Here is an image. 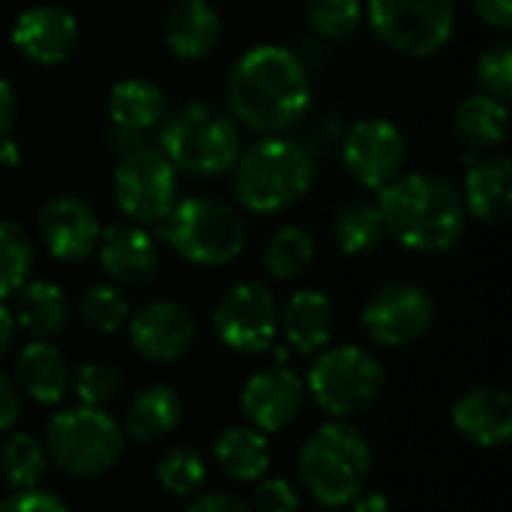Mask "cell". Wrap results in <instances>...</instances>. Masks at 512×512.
<instances>
[{
	"label": "cell",
	"mask_w": 512,
	"mask_h": 512,
	"mask_svg": "<svg viewBox=\"0 0 512 512\" xmlns=\"http://www.w3.org/2000/svg\"><path fill=\"white\" fill-rule=\"evenodd\" d=\"M225 99L243 126L261 135H279L306 114L312 87L294 51L255 45L231 66Z\"/></svg>",
	"instance_id": "cell-1"
},
{
	"label": "cell",
	"mask_w": 512,
	"mask_h": 512,
	"mask_svg": "<svg viewBox=\"0 0 512 512\" xmlns=\"http://www.w3.org/2000/svg\"><path fill=\"white\" fill-rule=\"evenodd\" d=\"M378 210L387 234L414 252H447L453 249L468 222L462 192L441 174L414 171L399 174L381 189Z\"/></svg>",
	"instance_id": "cell-2"
},
{
	"label": "cell",
	"mask_w": 512,
	"mask_h": 512,
	"mask_svg": "<svg viewBox=\"0 0 512 512\" xmlns=\"http://www.w3.org/2000/svg\"><path fill=\"white\" fill-rule=\"evenodd\" d=\"M237 201L252 213H282L294 207L315 183V162L303 144L282 135H267L234 162Z\"/></svg>",
	"instance_id": "cell-3"
},
{
	"label": "cell",
	"mask_w": 512,
	"mask_h": 512,
	"mask_svg": "<svg viewBox=\"0 0 512 512\" xmlns=\"http://www.w3.org/2000/svg\"><path fill=\"white\" fill-rule=\"evenodd\" d=\"M300 480L315 501L336 510L351 504L369 483L372 447L348 423H327L309 435L297 462Z\"/></svg>",
	"instance_id": "cell-4"
},
{
	"label": "cell",
	"mask_w": 512,
	"mask_h": 512,
	"mask_svg": "<svg viewBox=\"0 0 512 512\" xmlns=\"http://www.w3.org/2000/svg\"><path fill=\"white\" fill-rule=\"evenodd\" d=\"M159 150L174 171L192 177H216L234 168L240 156L237 123L207 102H189L162 117Z\"/></svg>",
	"instance_id": "cell-5"
},
{
	"label": "cell",
	"mask_w": 512,
	"mask_h": 512,
	"mask_svg": "<svg viewBox=\"0 0 512 512\" xmlns=\"http://www.w3.org/2000/svg\"><path fill=\"white\" fill-rule=\"evenodd\" d=\"M165 237L189 264L222 267L243 252L246 222L231 204L195 195L174 204V210L165 219Z\"/></svg>",
	"instance_id": "cell-6"
},
{
	"label": "cell",
	"mask_w": 512,
	"mask_h": 512,
	"mask_svg": "<svg viewBox=\"0 0 512 512\" xmlns=\"http://www.w3.org/2000/svg\"><path fill=\"white\" fill-rule=\"evenodd\" d=\"M123 429L102 408H69L45 426V456L72 477H96L117 465Z\"/></svg>",
	"instance_id": "cell-7"
},
{
	"label": "cell",
	"mask_w": 512,
	"mask_h": 512,
	"mask_svg": "<svg viewBox=\"0 0 512 512\" xmlns=\"http://www.w3.org/2000/svg\"><path fill=\"white\" fill-rule=\"evenodd\" d=\"M306 384L312 399L327 414L345 420L366 414L378 402L384 390V369L369 351L357 345H339L321 351L309 369Z\"/></svg>",
	"instance_id": "cell-8"
},
{
	"label": "cell",
	"mask_w": 512,
	"mask_h": 512,
	"mask_svg": "<svg viewBox=\"0 0 512 512\" xmlns=\"http://www.w3.org/2000/svg\"><path fill=\"white\" fill-rule=\"evenodd\" d=\"M375 36L405 57H432L456 33V0H369Z\"/></svg>",
	"instance_id": "cell-9"
},
{
	"label": "cell",
	"mask_w": 512,
	"mask_h": 512,
	"mask_svg": "<svg viewBox=\"0 0 512 512\" xmlns=\"http://www.w3.org/2000/svg\"><path fill=\"white\" fill-rule=\"evenodd\" d=\"M114 198L135 225L165 222L177 204V171L159 147L135 144L114 168Z\"/></svg>",
	"instance_id": "cell-10"
},
{
	"label": "cell",
	"mask_w": 512,
	"mask_h": 512,
	"mask_svg": "<svg viewBox=\"0 0 512 512\" xmlns=\"http://www.w3.org/2000/svg\"><path fill=\"white\" fill-rule=\"evenodd\" d=\"M216 339L237 354H261L279 330V303L261 282H240L213 309Z\"/></svg>",
	"instance_id": "cell-11"
},
{
	"label": "cell",
	"mask_w": 512,
	"mask_h": 512,
	"mask_svg": "<svg viewBox=\"0 0 512 512\" xmlns=\"http://www.w3.org/2000/svg\"><path fill=\"white\" fill-rule=\"evenodd\" d=\"M363 330L384 348H402L426 336L435 321V300L417 282H387L363 306Z\"/></svg>",
	"instance_id": "cell-12"
},
{
	"label": "cell",
	"mask_w": 512,
	"mask_h": 512,
	"mask_svg": "<svg viewBox=\"0 0 512 512\" xmlns=\"http://www.w3.org/2000/svg\"><path fill=\"white\" fill-rule=\"evenodd\" d=\"M405 159L408 141L402 129L387 117H363L345 135L342 162L363 189L381 192L390 186L402 174Z\"/></svg>",
	"instance_id": "cell-13"
},
{
	"label": "cell",
	"mask_w": 512,
	"mask_h": 512,
	"mask_svg": "<svg viewBox=\"0 0 512 512\" xmlns=\"http://www.w3.org/2000/svg\"><path fill=\"white\" fill-rule=\"evenodd\" d=\"M81 42V27L75 15L57 3H36L15 18L12 45L21 57L39 66L63 63L75 54Z\"/></svg>",
	"instance_id": "cell-14"
},
{
	"label": "cell",
	"mask_w": 512,
	"mask_h": 512,
	"mask_svg": "<svg viewBox=\"0 0 512 512\" xmlns=\"http://www.w3.org/2000/svg\"><path fill=\"white\" fill-rule=\"evenodd\" d=\"M306 387L288 366H270L255 372L240 393V411L258 432H282L303 411Z\"/></svg>",
	"instance_id": "cell-15"
},
{
	"label": "cell",
	"mask_w": 512,
	"mask_h": 512,
	"mask_svg": "<svg viewBox=\"0 0 512 512\" xmlns=\"http://www.w3.org/2000/svg\"><path fill=\"white\" fill-rule=\"evenodd\" d=\"M39 240L45 249L66 264L84 261L99 243V219L93 207L75 195H54L39 210Z\"/></svg>",
	"instance_id": "cell-16"
},
{
	"label": "cell",
	"mask_w": 512,
	"mask_h": 512,
	"mask_svg": "<svg viewBox=\"0 0 512 512\" xmlns=\"http://www.w3.org/2000/svg\"><path fill=\"white\" fill-rule=\"evenodd\" d=\"M129 339L141 357L153 363H174L195 342V318L174 300H153L132 315Z\"/></svg>",
	"instance_id": "cell-17"
},
{
	"label": "cell",
	"mask_w": 512,
	"mask_h": 512,
	"mask_svg": "<svg viewBox=\"0 0 512 512\" xmlns=\"http://www.w3.org/2000/svg\"><path fill=\"white\" fill-rule=\"evenodd\" d=\"M96 252H99L102 270L117 285H129V288L144 285L156 273V267H159V246H156V240L141 225H135V222L105 228L99 234Z\"/></svg>",
	"instance_id": "cell-18"
},
{
	"label": "cell",
	"mask_w": 512,
	"mask_h": 512,
	"mask_svg": "<svg viewBox=\"0 0 512 512\" xmlns=\"http://www.w3.org/2000/svg\"><path fill=\"white\" fill-rule=\"evenodd\" d=\"M453 426L477 447H504L512 435V402L498 387H474L453 405Z\"/></svg>",
	"instance_id": "cell-19"
},
{
	"label": "cell",
	"mask_w": 512,
	"mask_h": 512,
	"mask_svg": "<svg viewBox=\"0 0 512 512\" xmlns=\"http://www.w3.org/2000/svg\"><path fill=\"white\" fill-rule=\"evenodd\" d=\"M162 36L174 57L201 60L219 45L222 21L210 0H177L162 21Z\"/></svg>",
	"instance_id": "cell-20"
},
{
	"label": "cell",
	"mask_w": 512,
	"mask_h": 512,
	"mask_svg": "<svg viewBox=\"0 0 512 512\" xmlns=\"http://www.w3.org/2000/svg\"><path fill=\"white\" fill-rule=\"evenodd\" d=\"M465 210L489 225H504L512 213V162L498 153H483L465 177Z\"/></svg>",
	"instance_id": "cell-21"
},
{
	"label": "cell",
	"mask_w": 512,
	"mask_h": 512,
	"mask_svg": "<svg viewBox=\"0 0 512 512\" xmlns=\"http://www.w3.org/2000/svg\"><path fill=\"white\" fill-rule=\"evenodd\" d=\"M279 327L285 339L300 354H318L330 345L336 327V309L324 291L303 288L288 297L285 309L279 312Z\"/></svg>",
	"instance_id": "cell-22"
},
{
	"label": "cell",
	"mask_w": 512,
	"mask_h": 512,
	"mask_svg": "<svg viewBox=\"0 0 512 512\" xmlns=\"http://www.w3.org/2000/svg\"><path fill=\"white\" fill-rule=\"evenodd\" d=\"M15 381L39 405H57L72 387V369L66 357L45 339L24 345L15 357Z\"/></svg>",
	"instance_id": "cell-23"
},
{
	"label": "cell",
	"mask_w": 512,
	"mask_h": 512,
	"mask_svg": "<svg viewBox=\"0 0 512 512\" xmlns=\"http://www.w3.org/2000/svg\"><path fill=\"white\" fill-rule=\"evenodd\" d=\"M453 126H456V138L468 150L492 153L507 141V132H510L507 102H498L495 96H486V93H474L459 102Z\"/></svg>",
	"instance_id": "cell-24"
},
{
	"label": "cell",
	"mask_w": 512,
	"mask_h": 512,
	"mask_svg": "<svg viewBox=\"0 0 512 512\" xmlns=\"http://www.w3.org/2000/svg\"><path fill=\"white\" fill-rule=\"evenodd\" d=\"M165 93L147 78H120L108 93V114L123 132H147L165 117Z\"/></svg>",
	"instance_id": "cell-25"
},
{
	"label": "cell",
	"mask_w": 512,
	"mask_h": 512,
	"mask_svg": "<svg viewBox=\"0 0 512 512\" xmlns=\"http://www.w3.org/2000/svg\"><path fill=\"white\" fill-rule=\"evenodd\" d=\"M180 414L183 408H180L177 390L168 384H150L132 396L126 408V432L135 441L150 444V441L165 438L180 423Z\"/></svg>",
	"instance_id": "cell-26"
},
{
	"label": "cell",
	"mask_w": 512,
	"mask_h": 512,
	"mask_svg": "<svg viewBox=\"0 0 512 512\" xmlns=\"http://www.w3.org/2000/svg\"><path fill=\"white\" fill-rule=\"evenodd\" d=\"M213 456L222 468L237 483H252L261 480L270 468V444L267 435L252 429V426H231L216 438Z\"/></svg>",
	"instance_id": "cell-27"
},
{
	"label": "cell",
	"mask_w": 512,
	"mask_h": 512,
	"mask_svg": "<svg viewBox=\"0 0 512 512\" xmlns=\"http://www.w3.org/2000/svg\"><path fill=\"white\" fill-rule=\"evenodd\" d=\"M12 318L33 339H51L69 324V300L54 282H27L18 291Z\"/></svg>",
	"instance_id": "cell-28"
},
{
	"label": "cell",
	"mask_w": 512,
	"mask_h": 512,
	"mask_svg": "<svg viewBox=\"0 0 512 512\" xmlns=\"http://www.w3.org/2000/svg\"><path fill=\"white\" fill-rule=\"evenodd\" d=\"M333 237H336V246L351 258L375 252L387 240V225H384V216H381L378 204H369V201L345 204L336 213Z\"/></svg>",
	"instance_id": "cell-29"
},
{
	"label": "cell",
	"mask_w": 512,
	"mask_h": 512,
	"mask_svg": "<svg viewBox=\"0 0 512 512\" xmlns=\"http://www.w3.org/2000/svg\"><path fill=\"white\" fill-rule=\"evenodd\" d=\"M312 258H315V237L300 225L279 228L264 249V267L279 282H291L303 276Z\"/></svg>",
	"instance_id": "cell-30"
},
{
	"label": "cell",
	"mask_w": 512,
	"mask_h": 512,
	"mask_svg": "<svg viewBox=\"0 0 512 512\" xmlns=\"http://www.w3.org/2000/svg\"><path fill=\"white\" fill-rule=\"evenodd\" d=\"M45 447L27 435V432H15L3 441L0 447V477L15 489V492H24V489H36L42 474H45Z\"/></svg>",
	"instance_id": "cell-31"
},
{
	"label": "cell",
	"mask_w": 512,
	"mask_h": 512,
	"mask_svg": "<svg viewBox=\"0 0 512 512\" xmlns=\"http://www.w3.org/2000/svg\"><path fill=\"white\" fill-rule=\"evenodd\" d=\"M33 243L18 222L0 219V300L18 294L30 282Z\"/></svg>",
	"instance_id": "cell-32"
},
{
	"label": "cell",
	"mask_w": 512,
	"mask_h": 512,
	"mask_svg": "<svg viewBox=\"0 0 512 512\" xmlns=\"http://www.w3.org/2000/svg\"><path fill=\"white\" fill-rule=\"evenodd\" d=\"M81 318L99 333H117L129 321V300L114 285H90L78 300Z\"/></svg>",
	"instance_id": "cell-33"
},
{
	"label": "cell",
	"mask_w": 512,
	"mask_h": 512,
	"mask_svg": "<svg viewBox=\"0 0 512 512\" xmlns=\"http://www.w3.org/2000/svg\"><path fill=\"white\" fill-rule=\"evenodd\" d=\"M156 477L162 489L171 495H195L207 480V468H204L201 453H195L192 447H171L159 459Z\"/></svg>",
	"instance_id": "cell-34"
},
{
	"label": "cell",
	"mask_w": 512,
	"mask_h": 512,
	"mask_svg": "<svg viewBox=\"0 0 512 512\" xmlns=\"http://www.w3.org/2000/svg\"><path fill=\"white\" fill-rule=\"evenodd\" d=\"M306 21L324 39H348L363 21L360 0H306Z\"/></svg>",
	"instance_id": "cell-35"
},
{
	"label": "cell",
	"mask_w": 512,
	"mask_h": 512,
	"mask_svg": "<svg viewBox=\"0 0 512 512\" xmlns=\"http://www.w3.org/2000/svg\"><path fill=\"white\" fill-rule=\"evenodd\" d=\"M75 396L87 408H102L114 402L123 390V375L108 363H84L72 378Z\"/></svg>",
	"instance_id": "cell-36"
},
{
	"label": "cell",
	"mask_w": 512,
	"mask_h": 512,
	"mask_svg": "<svg viewBox=\"0 0 512 512\" xmlns=\"http://www.w3.org/2000/svg\"><path fill=\"white\" fill-rule=\"evenodd\" d=\"M477 81L486 96L498 102H510L512 96V45L495 42L477 57Z\"/></svg>",
	"instance_id": "cell-37"
},
{
	"label": "cell",
	"mask_w": 512,
	"mask_h": 512,
	"mask_svg": "<svg viewBox=\"0 0 512 512\" xmlns=\"http://www.w3.org/2000/svg\"><path fill=\"white\" fill-rule=\"evenodd\" d=\"M300 510V498L294 492V486L282 477L264 480L258 483V489L252 492V512H297Z\"/></svg>",
	"instance_id": "cell-38"
},
{
	"label": "cell",
	"mask_w": 512,
	"mask_h": 512,
	"mask_svg": "<svg viewBox=\"0 0 512 512\" xmlns=\"http://www.w3.org/2000/svg\"><path fill=\"white\" fill-rule=\"evenodd\" d=\"M0 512H66V507L60 498H54L48 492L24 489V492L9 495L6 501H0Z\"/></svg>",
	"instance_id": "cell-39"
},
{
	"label": "cell",
	"mask_w": 512,
	"mask_h": 512,
	"mask_svg": "<svg viewBox=\"0 0 512 512\" xmlns=\"http://www.w3.org/2000/svg\"><path fill=\"white\" fill-rule=\"evenodd\" d=\"M186 512H252V507L246 501H240L237 495L228 492H207L192 498V504L186 507Z\"/></svg>",
	"instance_id": "cell-40"
},
{
	"label": "cell",
	"mask_w": 512,
	"mask_h": 512,
	"mask_svg": "<svg viewBox=\"0 0 512 512\" xmlns=\"http://www.w3.org/2000/svg\"><path fill=\"white\" fill-rule=\"evenodd\" d=\"M471 6L480 15V21H486L489 27L498 30L512 27V0H471Z\"/></svg>",
	"instance_id": "cell-41"
},
{
	"label": "cell",
	"mask_w": 512,
	"mask_h": 512,
	"mask_svg": "<svg viewBox=\"0 0 512 512\" xmlns=\"http://www.w3.org/2000/svg\"><path fill=\"white\" fill-rule=\"evenodd\" d=\"M18 411H21V396H18V387L0 372V435L18 420Z\"/></svg>",
	"instance_id": "cell-42"
},
{
	"label": "cell",
	"mask_w": 512,
	"mask_h": 512,
	"mask_svg": "<svg viewBox=\"0 0 512 512\" xmlns=\"http://www.w3.org/2000/svg\"><path fill=\"white\" fill-rule=\"evenodd\" d=\"M15 117H18V99H15V90L6 78H0V141L9 138L12 126H15Z\"/></svg>",
	"instance_id": "cell-43"
},
{
	"label": "cell",
	"mask_w": 512,
	"mask_h": 512,
	"mask_svg": "<svg viewBox=\"0 0 512 512\" xmlns=\"http://www.w3.org/2000/svg\"><path fill=\"white\" fill-rule=\"evenodd\" d=\"M354 512H387L390 510V504H387V498L384 495H378V492H360L354 501Z\"/></svg>",
	"instance_id": "cell-44"
},
{
	"label": "cell",
	"mask_w": 512,
	"mask_h": 512,
	"mask_svg": "<svg viewBox=\"0 0 512 512\" xmlns=\"http://www.w3.org/2000/svg\"><path fill=\"white\" fill-rule=\"evenodd\" d=\"M15 318H12V312L6 309V306H0V357L12 348V342H15Z\"/></svg>",
	"instance_id": "cell-45"
},
{
	"label": "cell",
	"mask_w": 512,
	"mask_h": 512,
	"mask_svg": "<svg viewBox=\"0 0 512 512\" xmlns=\"http://www.w3.org/2000/svg\"><path fill=\"white\" fill-rule=\"evenodd\" d=\"M321 512H339V510H321Z\"/></svg>",
	"instance_id": "cell-46"
}]
</instances>
